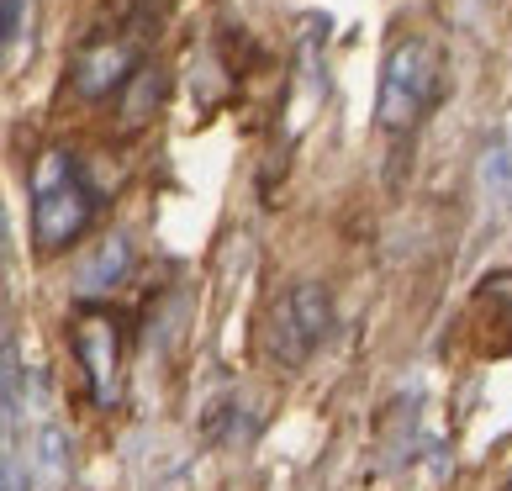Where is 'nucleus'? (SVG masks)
I'll return each instance as SVG.
<instances>
[{
  "label": "nucleus",
  "instance_id": "1",
  "mask_svg": "<svg viewBox=\"0 0 512 491\" xmlns=\"http://www.w3.org/2000/svg\"><path fill=\"white\" fill-rule=\"evenodd\" d=\"M96 206H101L96 185L85 180V169L74 154L48 148V154L32 164V238L43 254L69 249V243L90 228Z\"/></svg>",
  "mask_w": 512,
  "mask_h": 491
},
{
  "label": "nucleus",
  "instance_id": "2",
  "mask_svg": "<svg viewBox=\"0 0 512 491\" xmlns=\"http://www.w3.org/2000/svg\"><path fill=\"white\" fill-rule=\"evenodd\" d=\"M439 96V48L428 37H402L386 64H381V90H375V127L402 138L423 122V111Z\"/></svg>",
  "mask_w": 512,
  "mask_h": 491
},
{
  "label": "nucleus",
  "instance_id": "3",
  "mask_svg": "<svg viewBox=\"0 0 512 491\" xmlns=\"http://www.w3.org/2000/svg\"><path fill=\"white\" fill-rule=\"evenodd\" d=\"M328 333H333V301L317 280L286 286L270 301V312H264V354H270L280 370H301L322 344H328Z\"/></svg>",
  "mask_w": 512,
  "mask_h": 491
},
{
  "label": "nucleus",
  "instance_id": "4",
  "mask_svg": "<svg viewBox=\"0 0 512 491\" xmlns=\"http://www.w3.org/2000/svg\"><path fill=\"white\" fill-rule=\"evenodd\" d=\"M74 354L85 365V386L96 396V407L117 402V370H122V333L106 312H85L74 323Z\"/></svg>",
  "mask_w": 512,
  "mask_h": 491
},
{
  "label": "nucleus",
  "instance_id": "5",
  "mask_svg": "<svg viewBox=\"0 0 512 491\" xmlns=\"http://www.w3.org/2000/svg\"><path fill=\"white\" fill-rule=\"evenodd\" d=\"M132 64H138V43L132 37H96L80 59H74V90L90 101H106L122 80H132Z\"/></svg>",
  "mask_w": 512,
  "mask_h": 491
},
{
  "label": "nucleus",
  "instance_id": "6",
  "mask_svg": "<svg viewBox=\"0 0 512 491\" xmlns=\"http://www.w3.org/2000/svg\"><path fill=\"white\" fill-rule=\"evenodd\" d=\"M127 270H132V243H127V233H111L101 249L90 254V264L80 270V280H74V286H80V296L90 301V296H101V291L117 286Z\"/></svg>",
  "mask_w": 512,
  "mask_h": 491
},
{
  "label": "nucleus",
  "instance_id": "7",
  "mask_svg": "<svg viewBox=\"0 0 512 491\" xmlns=\"http://www.w3.org/2000/svg\"><path fill=\"white\" fill-rule=\"evenodd\" d=\"M206 433H212V439H243V433H254V412H243L238 402H212Z\"/></svg>",
  "mask_w": 512,
  "mask_h": 491
}]
</instances>
